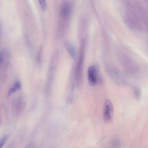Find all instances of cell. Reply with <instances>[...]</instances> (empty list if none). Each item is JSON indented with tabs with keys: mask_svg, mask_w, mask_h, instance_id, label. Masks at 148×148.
I'll use <instances>...</instances> for the list:
<instances>
[{
	"mask_svg": "<svg viewBox=\"0 0 148 148\" xmlns=\"http://www.w3.org/2000/svg\"><path fill=\"white\" fill-rule=\"evenodd\" d=\"M8 137V135H6L3 137L1 139L0 141V147L1 148L3 145H4L7 138Z\"/></svg>",
	"mask_w": 148,
	"mask_h": 148,
	"instance_id": "cell-12",
	"label": "cell"
},
{
	"mask_svg": "<svg viewBox=\"0 0 148 148\" xmlns=\"http://www.w3.org/2000/svg\"><path fill=\"white\" fill-rule=\"evenodd\" d=\"M70 6L67 3H64L62 6L60 14L61 16L63 18H66L68 16L70 12Z\"/></svg>",
	"mask_w": 148,
	"mask_h": 148,
	"instance_id": "cell-8",
	"label": "cell"
},
{
	"mask_svg": "<svg viewBox=\"0 0 148 148\" xmlns=\"http://www.w3.org/2000/svg\"><path fill=\"white\" fill-rule=\"evenodd\" d=\"M42 48L41 47L39 50L38 55V61L40 63L41 60V55L42 51Z\"/></svg>",
	"mask_w": 148,
	"mask_h": 148,
	"instance_id": "cell-13",
	"label": "cell"
},
{
	"mask_svg": "<svg viewBox=\"0 0 148 148\" xmlns=\"http://www.w3.org/2000/svg\"><path fill=\"white\" fill-rule=\"evenodd\" d=\"M64 48L72 58L75 60L76 58L77 53L75 47L70 41H66L64 42Z\"/></svg>",
	"mask_w": 148,
	"mask_h": 148,
	"instance_id": "cell-7",
	"label": "cell"
},
{
	"mask_svg": "<svg viewBox=\"0 0 148 148\" xmlns=\"http://www.w3.org/2000/svg\"><path fill=\"white\" fill-rule=\"evenodd\" d=\"M41 9L45 10L47 9V3L46 0H38Z\"/></svg>",
	"mask_w": 148,
	"mask_h": 148,
	"instance_id": "cell-10",
	"label": "cell"
},
{
	"mask_svg": "<svg viewBox=\"0 0 148 148\" xmlns=\"http://www.w3.org/2000/svg\"><path fill=\"white\" fill-rule=\"evenodd\" d=\"M114 114V107L112 103L109 99L106 100L103 107V117L104 122L110 124L112 121Z\"/></svg>",
	"mask_w": 148,
	"mask_h": 148,
	"instance_id": "cell-5",
	"label": "cell"
},
{
	"mask_svg": "<svg viewBox=\"0 0 148 148\" xmlns=\"http://www.w3.org/2000/svg\"><path fill=\"white\" fill-rule=\"evenodd\" d=\"M88 79L89 84L92 86L103 84V80L97 66L92 65L89 66L88 70Z\"/></svg>",
	"mask_w": 148,
	"mask_h": 148,
	"instance_id": "cell-4",
	"label": "cell"
},
{
	"mask_svg": "<svg viewBox=\"0 0 148 148\" xmlns=\"http://www.w3.org/2000/svg\"><path fill=\"white\" fill-rule=\"evenodd\" d=\"M10 60V55L6 49H3L0 53V70H7Z\"/></svg>",
	"mask_w": 148,
	"mask_h": 148,
	"instance_id": "cell-6",
	"label": "cell"
},
{
	"mask_svg": "<svg viewBox=\"0 0 148 148\" xmlns=\"http://www.w3.org/2000/svg\"><path fill=\"white\" fill-rule=\"evenodd\" d=\"M21 88V84L20 82L18 80L16 81L14 85L10 89L8 92V94L10 95L15 92L17 90H19Z\"/></svg>",
	"mask_w": 148,
	"mask_h": 148,
	"instance_id": "cell-9",
	"label": "cell"
},
{
	"mask_svg": "<svg viewBox=\"0 0 148 148\" xmlns=\"http://www.w3.org/2000/svg\"><path fill=\"white\" fill-rule=\"evenodd\" d=\"M85 41L82 40L80 46L79 52L77 61L75 73V78L76 84L78 87H80L82 82V69L84 56Z\"/></svg>",
	"mask_w": 148,
	"mask_h": 148,
	"instance_id": "cell-2",
	"label": "cell"
},
{
	"mask_svg": "<svg viewBox=\"0 0 148 148\" xmlns=\"http://www.w3.org/2000/svg\"><path fill=\"white\" fill-rule=\"evenodd\" d=\"M118 57L122 67L128 73L134 74L138 71L139 67L138 64L129 56L121 53L119 54Z\"/></svg>",
	"mask_w": 148,
	"mask_h": 148,
	"instance_id": "cell-3",
	"label": "cell"
},
{
	"mask_svg": "<svg viewBox=\"0 0 148 148\" xmlns=\"http://www.w3.org/2000/svg\"><path fill=\"white\" fill-rule=\"evenodd\" d=\"M134 93L135 97L137 99H139L140 96V91L139 89L137 87L134 88Z\"/></svg>",
	"mask_w": 148,
	"mask_h": 148,
	"instance_id": "cell-11",
	"label": "cell"
},
{
	"mask_svg": "<svg viewBox=\"0 0 148 148\" xmlns=\"http://www.w3.org/2000/svg\"><path fill=\"white\" fill-rule=\"evenodd\" d=\"M105 69L108 76L116 84L124 85L126 84V76L118 69L110 65H106Z\"/></svg>",
	"mask_w": 148,
	"mask_h": 148,
	"instance_id": "cell-1",
	"label": "cell"
}]
</instances>
